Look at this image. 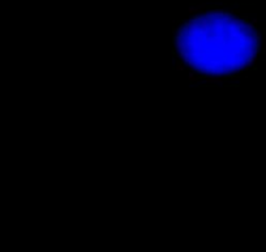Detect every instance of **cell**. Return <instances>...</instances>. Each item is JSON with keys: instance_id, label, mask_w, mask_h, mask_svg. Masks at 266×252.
Instances as JSON below:
<instances>
[{"instance_id": "1", "label": "cell", "mask_w": 266, "mask_h": 252, "mask_svg": "<svg viewBox=\"0 0 266 252\" xmlns=\"http://www.w3.org/2000/svg\"><path fill=\"white\" fill-rule=\"evenodd\" d=\"M263 52L257 24L227 9L200 10L175 28L176 68L200 85H222L253 68Z\"/></svg>"}]
</instances>
